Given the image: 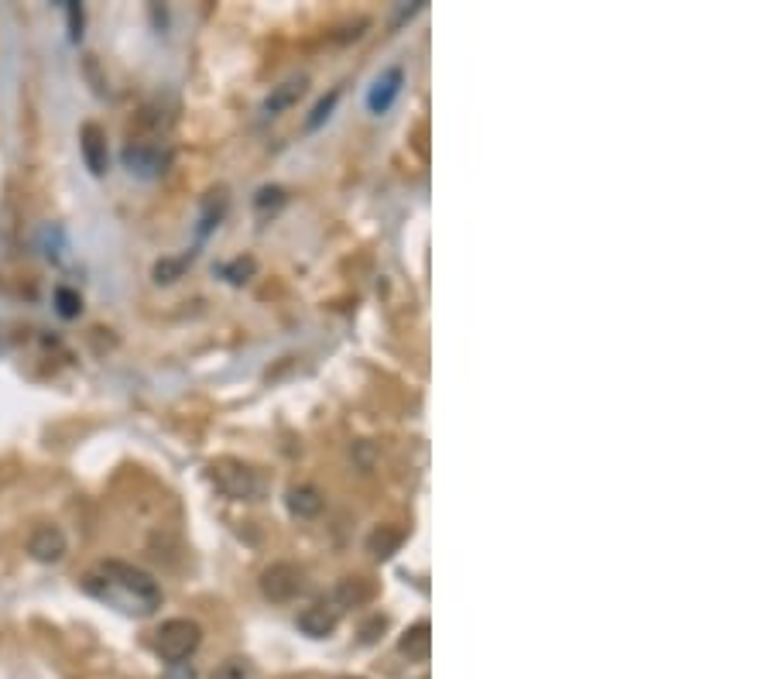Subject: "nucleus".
<instances>
[{
  "mask_svg": "<svg viewBox=\"0 0 771 679\" xmlns=\"http://www.w3.org/2000/svg\"><path fill=\"white\" fill-rule=\"evenodd\" d=\"M83 590L96 601L117 607L134 618H148L162 607V587L141 566H131L124 559H103L83 577Z\"/></svg>",
  "mask_w": 771,
  "mask_h": 679,
  "instance_id": "obj_1",
  "label": "nucleus"
},
{
  "mask_svg": "<svg viewBox=\"0 0 771 679\" xmlns=\"http://www.w3.org/2000/svg\"><path fill=\"white\" fill-rule=\"evenodd\" d=\"M210 477H213L216 491L230 501H257L264 494V477L244 460H234V457L216 460L210 467Z\"/></svg>",
  "mask_w": 771,
  "mask_h": 679,
  "instance_id": "obj_2",
  "label": "nucleus"
},
{
  "mask_svg": "<svg viewBox=\"0 0 771 679\" xmlns=\"http://www.w3.org/2000/svg\"><path fill=\"white\" fill-rule=\"evenodd\" d=\"M203 645V628L189 618H172L155 631V652L172 666V662H186L192 652Z\"/></svg>",
  "mask_w": 771,
  "mask_h": 679,
  "instance_id": "obj_3",
  "label": "nucleus"
},
{
  "mask_svg": "<svg viewBox=\"0 0 771 679\" xmlns=\"http://www.w3.org/2000/svg\"><path fill=\"white\" fill-rule=\"evenodd\" d=\"M261 590H264V597L275 604L295 601V597L305 590V573L295 563H275L261 573Z\"/></svg>",
  "mask_w": 771,
  "mask_h": 679,
  "instance_id": "obj_4",
  "label": "nucleus"
},
{
  "mask_svg": "<svg viewBox=\"0 0 771 679\" xmlns=\"http://www.w3.org/2000/svg\"><path fill=\"white\" fill-rule=\"evenodd\" d=\"M340 614L343 611L336 607L333 597H329V601H316L299 614V628L309 638H326V635H333L336 625H340Z\"/></svg>",
  "mask_w": 771,
  "mask_h": 679,
  "instance_id": "obj_5",
  "label": "nucleus"
},
{
  "mask_svg": "<svg viewBox=\"0 0 771 679\" xmlns=\"http://www.w3.org/2000/svg\"><path fill=\"white\" fill-rule=\"evenodd\" d=\"M124 165L131 172L144 175V179H151V175L165 172L168 155H162V148L151 145V141H131V145L124 148Z\"/></svg>",
  "mask_w": 771,
  "mask_h": 679,
  "instance_id": "obj_6",
  "label": "nucleus"
},
{
  "mask_svg": "<svg viewBox=\"0 0 771 679\" xmlns=\"http://www.w3.org/2000/svg\"><path fill=\"white\" fill-rule=\"evenodd\" d=\"M79 148H83V162L93 175H103L110 169L107 134H103L100 124H83V131H79Z\"/></svg>",
  "mask_w": 771,
  "mask_h": 679,
  "instance_id": "obj_7",
  "label": "nucleus"
},
{
  "mask_svg": "<svg viewBox=\"0 0 771 679\" xmlns=\"http://www.w3.org/2000/svg\"><path fill=\"white\" fill-rule=\"evenodd\" d=\"M69 542L66 535H62V529H55V525H42V529L31 532L28 539V553L38 559V563H59L62 556H66Z\"/></svg>",
  "mask_w": 771,
  "mask_h": 679,
  "instance_id": "obj_8",
  "label": "nucleus"
},
{
  "mask_svg": "<svg viewBox=\"0 0 771 679\" xmlns=\"http://www.w3.org/2000/svg\"><path fill=\"white\" fill-rule=\"evenodd\" d=\"M401 79H405V73L395 66V69H388L377 83L371 86V93H367V107L374 110V114H384V110H391V103L398 100V93H401Z\"/></svg>",
  "mask_w": 771,
  "mask_h": 679,
  "instance_id": "obj_9",
  "label": "nucleus"
},
{
  "mask_svg": "<svg viewBox=\"0 0 771 679\" xmlns=\"http://www.w3.org/2000/svg\"><path fill=\"white\" fill-rule=\"evenodd\" d=\"M398 649H401V655H408L412 662H425V659H429V652H432V628H429V621H415V625L408 628L405 635H401Z\"/></svg>",
  "mask_w": 771,
  "mask_h": 679,
  "instance_id": "obj_10",
  "label": "nucleus"
},
{
  "mask_svg": "<svg viewBox=\"0 0 771 679\" xmlns=\"http://www.w3.org/2000/svg\"><path fill=\"white\" fill-rule=\"evenodd\" d=\"M374 597V583H367L364 577H347L336 587V594H333V601H336V607H357V604H367Z\"/></svg>",
  "mask_w": 771,
  "mask_h": 679,
  "instance_id": "obj_11",
  "label": "nucleus"
},
{
  "mask_svg": "<svg viewBox=\"0 0 771 679\" xmlns=\"http://www.w3.org/2000/svg\"><path fill=\"white\" fill-rule=\"evenodd\" d=\"M288 511H292L295 518H316L319 511H323V498H319V491L309 484L292 487V491H288Z\"/></svg>",
  "mask_w": 771,
  "mask_h": 679,
  "instance_id": "obj_12",
  "label": "nucleus"
},
{
  "mask_svg": "<svg viewBox=\"0 0 771 679\" xmlns=\"http://www.w3.org/2000/svg\"><path fill=\"white\" fill-rule=\"evenodd\" d=\"M305 93V76H295V79H288V83H281V86H275V93H271L268 100H264V114H281L285 107H292L295 100H299Z\"/></svg>",
  "mask_w": 771,
  "mask_h": 679,
  "instance_id": "obj_13",
  "label": "nucleus"
},
{
  "mask_svg": "<svg viewBox=\"0 0 771 679\" xmlns=\"http://www.w3.org/2000/svg\"><path fill=\"white\" fill-rule=\"evenodd\" d=\"M254 662L251 659H240V655H234V659L220 662V666L213 669L210 679H254Z\"/></svg>",
  "mask_w": 771,
  "mask_h": 679,
  "instance_id": "obj_14",
  "label": "nucleus"
},
{
  "mask_svg": "<svg viewBox=\"0 0 771 679\" xmlns=\"http://www.w3.org/2000/svg\"><path fill=\"white\" fill-rule=\"evenodd\" d=\"M398 546H401V532H395V529H377V532L371 535V553H374L377 559L395 556Z\"/></svg>",
  "mask_w": 771,
  "mask_h": 679,
  "instance_id": "obj_15",
  "label": "nucleus"
},
{
  "mask_svg": "<svg viewBox=\"0 0 771 679\" xmlns=\"http://www.w3.org/2000/svg\"><path fill=\"white\" fill-rule=\"evenodd\" d=\"M55 309H59L62 319H76L79 313H83V299H79L76 289H55Z\"/></svg>",
  "mask_w": 771,
  "mask_h": 679,
  "instance_id": "obj_16",
  "label": "nucleus"
},
{
  "mask_svg": "<svg viewBox=\"0 0 771 679\" xmlns=\"http://www.w3.org/2000/svg\"><path fill=\"white\" fill-rule=\"evenodd\" d=\"M186 261H189V258H179V261H158V265H155V282H158V285L175 282V278L182 275V268H186Z\"/></svg>",
  "mask_w": 771,
  "mask_h": 679,
  "instance_id": "obj_17",
  "label": "nucleus"
},
{
  "mask_svg": "<svg viewBox=\"0 0 771 679\" xmlns=\"http://www.w3.org/2000/svg\"><path fill=\"white\" fill-rule=\"evenodd\" d=\"M223 275H227L230 278V282H234V285H240V282H247V275H254V261L251 258H240V261H234V265H227V268H223Z\"/></svg>",
  "mask_w": 771,
  "mask_h": 679,
  "instance_id": "obj_18",
  "label": "nucleus"
},
{
  "mask_svg": "<svg viewBox=\"0 0 771 679\" xmlns=\"http://www.w3.org/2000/svg\"><path fill=\"white\" fill-rule=\"evenodd\" d=\"M336 97H340V93H329V100H323V103H319L316 110H312V117H309V127H319V124L326 121V117H329V110H333V103H336Z\"/></svg>",
  "mask_w": 771,
  "mask_h": 679,
  "instance_id": "obj_19",
  "label": "nucleus"
},
{
  "mask_svg": "<svg viewBox=\"0 0 771 679\" xmlns=\"http://www.w3.org/2000/svg\"><path fill=\"white\" fill-rule=\"evenodd\" d=\"M162 679H196V669H192L189 662H172Z\"/></svg>",
  "mask_w": 771,
  "mask_h": 679,
  "instance_id": "obj_20",
  "label": "nucleus"
},
{
  "mask_svg": "<svg viewBox=\"0 0 771 679\" xmlns=\"http://www.w3.org/2000/svg\"><path fill=\"white\" fill-rule=\"evenodd\" d=\"M66 11H69L72 38H79V35H83V7H79V4H66Z\"/></svg>",
  "mask_w": 771,
  "mask_h": 679,
  "instance_id": "obj_21",
  "label": "nucleus"
},
{
  "mask_svg": "<svg viewBox=\"0 0 771 679\" xmlns=\"http://www.w3.org/2000/svg\"><path fill=\"white\" fill-rule=\"evenodd\" d=\"M347 679H360V676H347Z\"/></svg>",
  "mask_w": 771,
  "mask_h": 679,
  "instance_id": "obj_22",
  "label": "nucleus"
}]
</instances>
